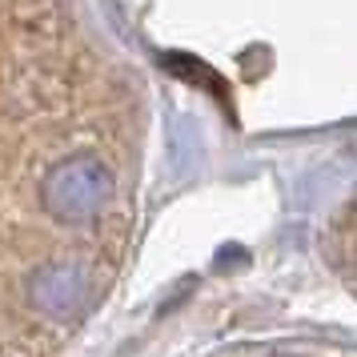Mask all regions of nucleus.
I'll return each instance as SVG.
<instances>
[{"label": "nucleus", "instance_id": "obj_1", "mask_svg": "<svg viewBox=\"0 0 357 357\" xmlns=\"http://www.w3.org/2000/svg\"><path fill=\"white\" fill-rule=\"evenodd\" d=\"M141 169V81L81 0H0V357H56L113 289Z\"/></svg>", "mask_w": 357, "mask_h": 357}, {"label": "nucleus", "instance_id": "obj_2", "mask_svg": "<svg viewBox=\"0 0 357 357\" xmlns=\"http://www.w3.org/2000/svg\"><path fill=\"white\" fill-rule=\"evenodd\" d=\"M325 257L333 265V273L345 281V289L357 297V201L333 217V225L325 233Z\"/></svg>", "mask_w": 357, "mask_h": 357}, {"label": "nucleus", "instance_id": "obj_3", "mask_svg": "<svg viewBox=\"0 0 357 357\" xmlns=\"http://www.w3.org/2000/svg\"><path fill=\"white\" fill-rule=\"evenodd\" d=\"M213 357H357V349L341 345H237Z\"/></svg>", "mask_w": 357, "mask_h": 357}]
</instances>
